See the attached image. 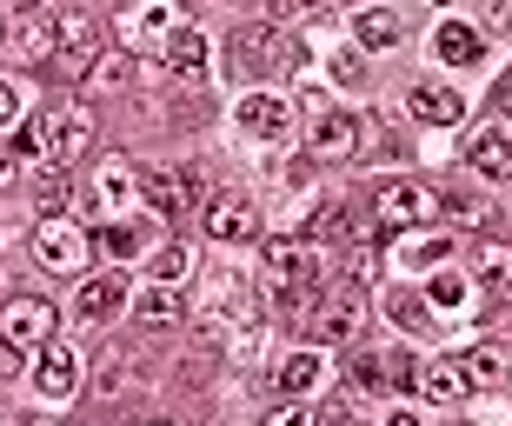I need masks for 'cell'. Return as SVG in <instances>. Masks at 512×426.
Segmentation results:
<instances>
[{"mask_svg": "<svg viewBox=\"0 0 512 426\" xmlns=\"http://www.w3.org/2000/svg\"><path fill=\"white\" fill-rule=\"evenodd\" d=\"M260 287H266V307L280 313V320H300L333 287V260L313 240H266L260 247Z\"/></svg>", "mask_w": 512, "mask_h": 426, "instance_id": "6da1fadb", "label": "cell"}, {"mask_svg": "<svg viewBox=\"0 0 512 426\" xmlns=\"http://www.w3.org/2000/svg\"><path fill=\"white\" fill-rule=\"evenodd\" d=\"M27 147H34L47 167H67V160H80L94 147V114H87V107H47V114L34 120Z\"/></svg>", "mask_w": 512, "mask_h": 426, "instance_id": "7a4b0ae2", "label": "cell"}, {"mask_svg": "<svg viewBox=\"0 0 512 426\" xmlns=\"http://www.w3.org/2000/svg\"><path fill=\"white\" fill-rule=\"evenodd\" d=\"M433 207H439V194L419 187V180H380V187H373V227L380 233L419 227V220H433Z\"/></svg>", "mask_w": 512, "mask_h": 426, "instance_id": "3957f363", "label": "cell"}, {"mask_svg": "<svg viewBox=\"0 0 512 426\" xmlns=\"http://www.w3.org/2000/svg\"><path fill=\"white\" fill-rule=\"evenodd\" d=\"M233 67H240L247 80L280 74V67H293V40H286L273 20H260V27H240V34H233Z\"/></svg>", "mask_w": 512, "mask_h": 426, "instance_id": "277c9868", "label": "cell"}, {"mask_svg": "<svg viewBox=\"0 0 512 426\" xmlns=\"http://www.w3.org/2000/svg\"><path fill=\"white\" fill-rule=\"evenodd\" d=\"M100 54H107V47H100L94 14H60V34H54V74H60V80H87Z\"/></svg>", "mask_w": 512, "mask_h": 426, "instance_id": "5b68a950", "label": "cell"}, {"mask_svg": "<svg viewBox=\"0 0 512 426\" xmlns=\"http://www.w3.org/2000/svg\"><path fill=\"white\" fill-rule=\"evenodd\" d=\"M200 320H207L213 333H233V340H240L247 327H260V307L247 300V287H240L233 273H213V280H207V300H200Z\"/></svg>", "mask_w": 512, "mask_h": 426, "instance_id": "8992f818", "label": "cell"}, {"mask_svg": "<svg viewBox=\"0 0 512 426\" xmlns=\"http://www.w3.org/2000/svg\"><path fill=\"white\" fill-rule=\"evenodd\" d=\"M133 207H140V174H133L127 160H100L94 180H87V213L94 220H120Z\"/></svg>", "mask_w": 512, "mask_h": 426, "instance_id": "52a82bcc", "label": "cell"}, {"mask_svg": "<svg viewBox=\"0 0 512 426\" xmlns=\"http://www.w3.org/2000/svg\"><path fill=\"white\" fill-rule=\"evenodd\" d=\"M54 327H60V313L47 307V300H34V293H14L7 307H0V340L7 347H47L54 340Z\"/></svg>", "mask_w": 512, "mask_h": 426, "instance_id": "ba28073f", "label": "cell"}, {"mask_svg": "<svg viewBox=\"0 0 512 426\" xmlns=\"http://www.w3.org/2000/svg\"><path fill=\"white\" fill-rule=\"evenodd\" d=\"M80 373H87V360H80L74 347H67V340H47V347H40V360H34V387H40V400H74L80 393Z\"/></svg>", "mask_w": 512, "mask_h": 426, "instance_id": "9c48e42d", "label": "cell"}, {"mask_svg": "<svg viewBox=\"0 0 512 426\" xmlns=\"http://www.w3.org/2000/svg\"><path fill=\"white\" fill-rule=\"evenodd\" d=\"M34 260L47 273H80L87 267V233L74 220H40L34 227Z\"/></svg>", "mask_w": 512, "mask_h": 426, "instance_id": "30bf717a", "label": "cell"}, {"mask_svg": "<svg viewBox=\"0 0 512 426\" xmlns=\"http://www.w3.org/2000/svg\"><path fill=\"white\" fill-rule=\"evenodd\" d=\"M360 320H366V300L353 287H340V293H326L320 307H313V347H340V340H353L360 333Z\"/></svg>", "mask_w": 512, "mask_h": 426, "instance_id": "8fae6325", "label": "cell"}, {"mask_svg": "<svg viewBox=\"0 0 512 426\" xmlns=\"http://www.w3.org/2000/svg\"><path fill=\"white\" fill-rule=\"evenodd\" d=\"M200 220H207V240H227V247H240V240L260 233V213H253L247 194H213L200 207Z\"/></svg>", "mask_w": 512, "mask_h": 426, "instance_id": "7c38bea8", "label": "cell"}, {"mask_svg": "<svg viewBox=\"0 0 512 426\" xmlns=\"http://www.w3.org/2000/svg\"><path fill=\"white\" fill-rule=\"evenodd\" d=\"M353 147H360V120L353 114L326 107V114L306 120V154L313 160H353Z\"/></svg>", "mask_w": 512, "mask_h": 426, "instance_id": "4fadbf2b", "label": "cell"}, {"mask_svg": "<svg viewBox=\"0 0 512 426\" xmlns=\"http://www.w3.org/2000/svg\"><path fill=\"white\" fill-rule=\"evenodd\" d=\"M114 27H120V40H127V47H167V34L180 27V20H173L167 0H127Z\"/></svg>", "mask_w": 512, "mask_h": 426, "instance_id": "5bb4252c", "label": "cell"}, {"mask_svg": "<svg viewBox=\"0 0 512 426\" xmlns=\"http://www.w3.org/2000/svg\"><path fill=\"white\" fill-rule=\"evenodd\" d=\"M240 127H247L253 140H266V147H273V140L293 134V107H286L280 94H266V87H260V94L240 100Z\"/></svg>", "mask_w": 512, "mask_h": 426, "instance_id": "9a60e30c", "label": "cell"}, {"mask_svg": "<svg viewBox=\"0 0 512 426\" xmlns=\"http://www.w3.org/2000/svg\"><path fill=\"white\" fill-rule=\"evenodd\" d=\"M406 107H413V120H426V127H459V120H466V100H459L453 87H439V80H413V87H406Z\"/></svg>", "mask_w": 512, "mask_h": 426, "instance_id": "2e32d148", "label": "cell"}, {"mask_svg": "<svg viewBox=\"0 0 512 426\" xmlns=\"http://www.w3.org/2000/svg\"><path fill=\"white\" fill-rule=\"evenodd\" d=\"M54 34H60V14H47V7H27V14L7 27V47H14L20 60H54Z\"/></svg>", "mask_w": 512, "mask_h": 426, "instance_id": "e0dca14e", "label": "cell"}, {"mask_svg": "<svg viewBox=\"0 0 512 426\" xmlns=\"http://www.w3.org/2000/svg\"><path fill=\"white\" fill-rule=\"evenodd\" d=\"M466 167L486 180H512V134L506 127H473V140H466Z\"/></svg>", "mask_w": 512, "mask_h": 426, "instance_id": "ac0fdd59", "label": "cell"}, {"mask_svg": "<svg viewBox=\"0 0 512 426\" xmlns=\"http://www.w3.org/2000/svg\"><path fill=\"white\" fill-rule=\"evenodd\" d=\"M140 207H153L160 220H187L193 213V180L187 174H147L140 180Z\"/></svg>", "mask_w": 512, "mask_h": 426, "instance_id": "d6986e66", "label": "cell"}, {"mask_svg": "<svg viewBox=\"0 0 512 426\" xmlns=\"http://www.w3.org/2000/svg\"><path fill=\"white\" fill-rule=\"evenodd\" d=\"M127 307V287H120V273H100V280H80V293H74V313L80 320H114V313Z\"/></svg>", "mask_w": 512, "mask_h": 426, "instance_id": "ffe728a7", "label": "cell"}, {"mask_svg": "<svg viewBox=\"0 0 512 426\" xmlns=\"http://www.w3.org/2000/svg\"><path fill=\"white\" fill-rule=\"evenodd\" d=\"M459 373H466V387L499 393V387H512V353L506 347H473L466 360H459Z\"/></svg>", "mask_w": 512, "mask_h": 426, "instance_id": "44dd1931", "label": "cell"}, {"mask_svg": "<svg viewBox=\"0 0 512 426\" xmlns=\"http://www.w3.org/2000/svg\"><path fill=\"white\" fill-rule=\"evenodd\" d=\"M433 47H439L446 67H479V60H486V40H479V27H466V20H446L433 34Z\"/></svg>", "mask_w": 512, "mask_h": 426, "instance_id": "7402d4cb", "label": "cell"}, {"mask_svg": "<svg viewBox=\"0 0 512 426\" xmlns=\"http://www.w3.org/2000/svg\"><path fill=\"white\" fill-rule=\"evenodd\" d=\"M419 400H433V407H459V400H466V373H459V360H433V367H419Z\"/></svg>", "mask_w": 512, "mask_h": 426, "instance_id": "603a6c76", "label": "cell"}, {"mask_svg": "<svg viewBox=\"0 0 512 426\" xmlns=\"http://www.w3.org/2000/svg\"><path fill=\"white\" fill-rule=\"evenodd\" d=\"M326 373V360H320V347H300V353H286L280 360V373H273V387L286 393V400H300V393H313V380Z\"/></svg>", "mask_w": 512, "mask_h": 426, "instance_id": "cb8c5ba5", "label": "cell"}, {"mask_svg": "<svg viewBox=\"0 0 512 426\" xmlns=\"http://www.w3.org/2000/svg\"><path fill=\"white\" fill-rule=\"evenodd\" d=\"M160 60H167L173 74H200V67H207V34H200V27H173Z\"/></svg>", "mask_w": 512, "mask_h": 426, "instance_id": "d4e9b609", "label": "cell"}, {"mask_svg": "<svg viewBox=\"0 0 512 426\" xmlns=\"http://www.w3.org/2000/svg\"><path fill=\"white\" fill-rule=\"evenodd\" d=\"M133 313H140V327H173V320H180V293L147 280V287L133 293Z\"/></svg>", "mask_w": 512, "mask_h": 426, "instance_id": "484cf974", "label": "cell"}, {"mask_svg": "<svg viewBox=\"0 0 512 426\" xmlns=\"http://www.w3.org/2000/svg\"><path fill=\"white\" fill-rule=\"evenodd\" d=\"M473 280L479 287H512V247L506 240H479L473 247Z\"/></svg>", "mask_w": 512, "mask_h": 426, "instance_id": "4316f807", "label": "cell"}, {"mask_svg": "<svg viewBox=\"0 0 512 426\" xmlns=\"http://www.w3.org/2000/svg\"><path fill=\"white\" fill-rule=\"evenodd\" d=\"M353 40H360V47H393V40H399V14H386V7H360V14H353Z\"/></svg>", "mask_w": 512, "mask_h": 426, "instance_id": "83f0119b", "label": "cell"}, {"mask_svg": "<svg viewBox=\"0 0 512 426\" xmlns=\"http://www.w3.org/2000/svg\"><path fill=\"white\" fill-rule=\"evenodd\" d=\"M67 167H40V180H34V200L47 207V220H60V207H67Z\"/></svg>", "mask_w": 512, "mask_h": 426, "instance_id": "f1b7e54d", "label": "cell"}, {"mask_svg": "<svg viewBox=\"0 0 512 426\" xmlns=\"http://www.w3.org/2000/svg\"><path fill=\"white\" fill-rule=\"evenodd\" d=\"M340 233H353L346 207H340V200H320V207H313V220H306V240H340Z\"/></svg>", "mask_w": 512, "mask_h": 426, "instance_id": "f546056e", "label": "cell"}, {"mask_svg": "<svg viewBox=\"0 0 512 426\" xmlns=\"http://www.w3.org/2000/svg\"><path fill=\"white\" fill-rule=\"evenodd\" d=\"M127 54H100L94 60V74H87V87H94V94H120V87H127Z\"/></svg>", "mask_w": 512, "mask_h": 426, "instance_id": "4dcf8cb0", "label": "cell"}, {"mask_svg": "<svg viewBox=\"0 0 512 426\" xmlns=\"http://www.w3.org/2000/svg\"><path fill=\"white\" fill-rule=\"evenodd\" d=\"M100 253L133 260V253H140V227H127V220H107V227H100Z\"/></svg>", "mask_w": 512, "mask_h": 426, "instance_id": "1f68e13d", "label": "cell"}, {"mask_svg": "<svg viewBox=\"0 0 512 426\" xmlns=\"http://www.w3.org/2000/svg\"><path fill=\"white\" fill-rule=\"evenodd\" d=\"M187 267H193V253L180 247V240L153 253V280H160V287H173V280H187Z\"/></svg>", "mask_w": 512, "mask_h": 426, "instance_id": "d6a6232c", "label": "cell"}, {"mask_svg": "<svg viewBox=\"0 0 512 426\" xmlns=\"http://www.w3.org/2000/svg\"><path fill=\"white\" fill-rule=\"evenodd\" d=\"M353 387H360V393L393 387V380H386V360H380V353H360V360H353Z\"/></svg>", "mask_w": 512, "mask_h": 426, "instance_id": "836d02e7", "label": "cell"}, {"mask_svg": "<svg viewBox=\"0 0 512 426\" xmlns=\"http://www.w3.org/2000/svg\"><path fill=\"white\" fill-rule=\"evenodd\" d=\"M133 387V367H127V353H107V360H100V393H127Z\"/></svg>", "mask_w": 512, "mask_h": 426, "instance_id": "e575fe53", "label": "cell"}, {"mask_svg": "<svg viewBox=\"0 0 512 426\" xmlns=\"http://www.w3.org/2000/svg\"><path fill=\"white\" fill-rule=\"evenodd\" d=\"M446 253H453L446 233H419V240H406V267H419V260H446Z\"/></svg>", "mask_w": 512, "mask_h": 426, "instance_id": "d590c367", "label": "cell"}, {"mask_svg": "<svg viewBox=\"0 0 512 426\" xmlns=\"http://www.w3.org/2000/svg\"><path fill=\"white\" fill-rule=\"evenodd\" d=\"M386 313H393L399 327H433V320H426V300H419V293H393V300H386Z\"/></svg>", "mask_w": 512, "mask_h": 426, "instance_id": "8d00e7d4", "label": "cell"}, {"mask_svg": "<svg viewBox=\"0 0 512 426\" xmlns=\"http://www.w3.org/2000/svg\"><path fill=\"white\" fill-rule=\"evenodd\" d=\"M426 300H433V307H459V300H466V273H439L433 287H426Z\"/></svg>", "mask_w": 512, "mask_h": 426, "instance_id": "74e56055", "label": "cell"}, {"mask_svg": "<svg viewBox=\"0 0 512 426\" xmlns=\"http://www.w3.org/2000/svg\"><path fill=\"white\" fill-rule=\"evenodd\" d=\"M313 426H360V413H353V400H326V407L313 413Z\"/></svg>", "mask_w": 512, "mask_h": 426, "instance_id": "f35d334b", "label": "cell"}, {"mask_svg": "<svg viewBox=\"0 0 512 426\" xmlns=\"http://www.w3.org/2000/svg\"><path fill=\"white\" fill-rule=\"evenodd\" d=\"M439 207L453 213V220H466V227H479V220H486V200H466V194H453V200H439Z\"/></svg>", "mask_w": 512, "mask_h": 426, "instance_id": "ab89813d", "label": "cell"}, {"mask_svg": "<svg viewBox=\"0 0 512 426\" xmlns=\"http://www.w3.org/2000/svg\"><path fill=\"white\" fill-rule=\"evenodd\" d=\"M479 14H486L493 34H512V0H479Z\"/></svg>", "mask_w": 512, "mask_h": 426, "instance_id": "60d3db41", "label": "cell"}, {"mask_svg": "<svg viewBox=\"0 0 512 426\" xmlns=\"http://www.w3.org/2000/svg\"><path fill=\"white\" fill-rule=\"evenodd\" d=\"M14 120H20V87H14V80H0V134H7Z\"/></svg>", "mask_w": 512, "mask_h": 426, "instance_id": "b9f144b4", "label": "cell"}, {"mask_svg": "<svg viewBox=\"0 0 512 426\" xmlns=\"http://www.w3.org/2000/svg\"><path fill=\"white\" fill-rule=\"evenodd\" d=\"M260 426H313V413H306V407H280V413H266Z\"/></svg>", "mask_w": 512, "mask_h": 426, "instance_id": "7bdbcfd3", "label": "cell"}, {"mask_svg": "<svg viewBox=\"0 0 512 426\" xmlns=\"http://www.w3.org/2000/svg\"><path fill=\"white\" fill-rule=\"evenodd\" d=\"M20 373V347H7V340H0V380H14Z\"/></svg>", "mask_w": 512, "mask_h": 426, "instance_id": "ee69618b", "label": "cell"}, {"mask_svg": "<svg viewBox=\"0 0 512 426\" xmlns=\"http://www.w3.org/2000/svg\"><path fill=\"white\" fill-rule=\"evenodd\" d=\"M386 426H419V413H393V420H386Z\"/></svg>", "mask_w": 512, "mask_h": 426, "instance_id": "f6af8a7d", "label": "cell"}, {"mask_svg": "<svg viewBox=\"0 0 512 426\" xmlns=\"http://www.w3.org/2000/svg\"><path fill=\"white\" fill-rule=\"evenodd\" d=\"M7 180H14V160H0V187H7Z\"/></svg>", "mask_w": 512, "mask_h": 426, "instance_id": "bcb514c9", "label": "cell"}, {"mask_svg": "<svg viewBox=\"0 0 512 426\" xmlns=\"http://www.w3.org/2000/svg\"><path fill=\"white\" fill-rule=\"evenodd\" d=\"M499 100H506V114H512V80H506V87H499Z\"/></svg>", "mask_w": 512, "mask_h": 426, "instance_id": "7dc6e473", "label": "cell"}, {"mask_svg": "<svg viewBox=\"0 0 512 426\" xmlns=\"http://www.w3.org/2000/svg\"><path fill=\"white\" fill-rule=\"evenodd\" d=\"M453 426H473V420H453Z\"/></svg>", "mask_w": 512, "mask_h": 426, "instance_id": "c3c4849f", "label": "cell"}]
</instances>
